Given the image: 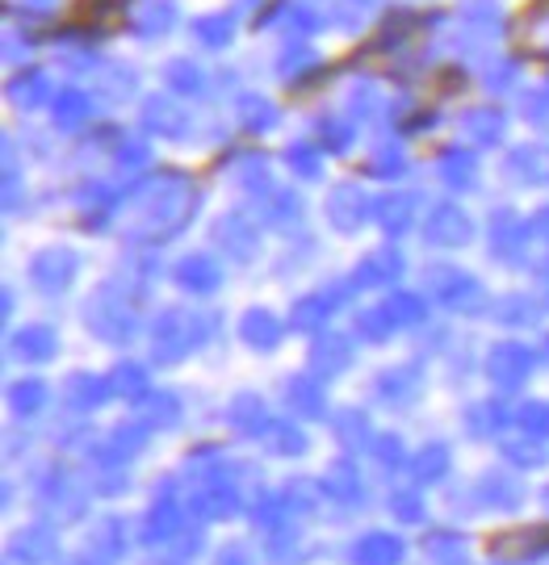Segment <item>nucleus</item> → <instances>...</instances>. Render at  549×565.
Instances as JSON below:
<instances>
[{
    "label": "nucleus",
    "mask_w": 549,
    "mask_h": 565,
    "mask_svg": "<svg viewBox=\"0 0 549 565\" xmlns=\"http://www.w3.org/2000/svg\"><path fill=\"white\" fill-rule=\"evenodd\" d=\"M361 565H390L394 557H399V545L394 541H387V536H373L369 545H361Z\"/></svg>",
    "instance_id": "f257e3e1"
}]
</instances>
